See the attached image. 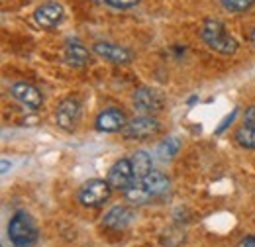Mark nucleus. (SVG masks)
Instances as JSON below:
<instances>
[{"label": "nucleus", "mask_w": 255, "mask_h": 247, "mask_svg": "<svg viewBox=\"0 0 255 247\" xmlns=\"http://www.w3.org/2000/svg\"><path fill=\"white\" fill-rule=\"evenodd\" d=\"M252 45L255 47V28L252 30Z\"/></svg>", "instance_id": "nucleus-23"}, {"label": "nucleus", "mask_w": 255, "mask_h": 247, "mask_svg": "<svg viewBox=\"0 0 255 247\" xmlns=\"http://www.w3.org/2000/svg\"><path fill=\"white\" fill-rule=\"evenodd\" d=\"M108 185L112 186V190H120V192H126L129 186L137 181L135 173H133V165H131V159H118L110 169H108V177H106Z\"/></svg>", "instance_id": "nucleus-4"}, {"label": "nucleus", "mask_w": 255, "mask_h": 247, "mask_svg": "<svg viewBox=\"0 0 255 247\" xmlns=\"http://www.w3.org/2000/svg\"><path fill=\"white\" fill-rule=\"evenodd\" d=\"M81 116H83V106H81V100L75 96H69V98L61 100V104L57 106V112H55L57 125L65 131L77 129V125L81 122Z\"/></svg>", "instance_id": "nucleus-6"}, {"label": "nucleus", "mask_w": 255, "mask_h": 247, "mask_svg": "<svg viewBox=\"0 0 255 247\" xmlns=\"http://www.w3.org/2000/svg\"><path fill=\"white\" fill-rule=\"evenodd\" d=\"M200 37L202 41L216 53L220 55H234L238 51V41L234 35H230L226 26H224L220 20H214V18H208L202 22V28H200Z\"/></svg>", "instance_id": "nucleus-1"}, {"label": "nucleus", "mask_w": 255, "mask_h": 247, "mask_svg": "<svg viewBox=\"0 0 255 247\" xmlns=\"http://www.w3.org/2000/svg\"><path fill=\"white\" fill-rule=\"evenodd\" d=\"M141 0H108L106 4L112 6V8H118V10H126V8H131L135 4H139Z\"/></svg>", "instance_id": "nucleus-20"}, {"label": "nucleus", "mask_w": 255, "mask_h": 247, "mask_svg": "<svg viewBox=\"0 0 255 247\" xmlns=\"http://www.w3.org/2000/svg\"><path fill=\"white\" fill-rule=\"evenodd\" d=\"M112 194V186L104 179H91L89 183L79 188V202L87 208H98L104 202H108Z\"/></svg>", "instance_id": "nucleus-3"}, {"label": "nucleus", "mask_w": 255, "mask_h": 247, "mask_svg": "<svg viewBox=\"0 0 255 247\" xmlns=\"http://www.w3.org/2000/svg\"><path fill=\"white\" fill-rule=\"evenodd\" d=\"M63 6L59 4V2H45V4H41L35 12H33V20H35V24L39 26V28H43V30H51V28H57L59 24H61V20H63Z\"/></svg>", "instance_id": "nucleus-9"}, {"label": "nucleus", "mask_w": 255, "mask_h": 247, "mask_svg": "<svg viewBox=\"0 0 255 247\" xmlns=\"http://www.w3.org/2000/svg\"><path fill=\"white\" fill-rule=\"evenodd\" d=\"M8 238H10V244L14 247L35 246V242L39 238V230H37V224L32 218V214H28L26 210H18L14 216L10 218Z\"/></svg>", "instance_id": "nucleus-2"}, {"label": "nucleus", "mask_w": 255, "mask_h": 247, "mask_svg": "<svg viewBox=\"0 0 255 247\" xmlns=\"http://www.w3.org/2000/svg\"><path fill=\"white\" fill-rule=\"evenodd\" d=\"M244 120L248 124H255V106H250V108L244 112Z\"/></svg>", "instance_id": "nucleus-21"}, {"label": "nucleus", "mask_w": 255, "mask_h": 247, "mask_svg": "<svg viewBox=\"0 0 255 247\" xmlns=\"http://www.w3.org/2000/svg\"><path fill=\"white\" fill-rule=\"evenodd\" d=\"M161 131V122L153 116H137L133 120L126 124V127L122 129L124 137L128 139H149L155 137Z\"/></svg>", "instance_id": "nucleus-5"}, {"label": "nucleus", "mask_w": 255, "mask_h": 247, "mask_svg": "<svg viewBox=\"0 0 255 247\" xmlns=\"http://www.w3.org/2000/svg\"><path fill=\"white\" fill-rule=\"evenodd\" d=\"M179 149H181V141H179L177 137H167L165 141H161L157 153H159V157H163V159H173L175 155L179 153Z\"/></svg>", "instance_id": "nucleus-18"}, {"label": "nucleus", "mask_w": 255, "mask_h": 247, "mask_svg": "<svg viewBox=\"0 0 255 247\" xmlns=\"http://www.w3.org/2000/svg\"><path fill=\"white\" fill-rule=\"evenodd\" d=\"M141 185L145 186V190L151 194L153 200H159V198H163V196L169 192L171 181H169V177L163 175L161 171H151L147 177L141 179Z\"/></svg>", "instance_id": "nucleus-12"}, {"label": "nucleus", "mask_w": 255, "mask_h": 247, "mask_svg": "<svg viewBox=\"0 0 255 247\" xmlns=\"http://www.w3.org/2000/svg\"><path fill=\"white\" fill-rule=\"evenodd\" d=\"M10 94L26 108L30 110H39L43 106V96L39 93V89H35L33 85L26 83V81H18L10 87Z\"/></svg>", "instance_id": "nucleus-8"}, {"label": "nucleus", "mask_w": 255, "mask_h": 247, "mask_svg": "<svg viewBox=\"0 0 255 247\" xmlns=\"http://www.w3.org/2000/svg\"><path fill=\"white\" fill-rule=\"evenodd\" d=\"M124 196H126L128 202H129V204H133V206H145V204L153 202L151 194L145 190V186L141 185V181H135V183H133V185L129 186L126 192H124Z\"/></svg>", "instance_id": "nucleus-16"}, {"label": "nucleus", "mask_w": 255, "mask_h": 247, "mask_svg": "<svg viewBox=\"0 0 255 247\" xmlns=\"http://www.w3.org/2000/svg\"><path fill=\"white\" fill-rule=\"evenodd\" d=\"M126 114L120 108H106L96 116V129L98 131H106V133H114V131H122L126 127Z\"/></svg>", "instance_id": "nucleus-11"}, {"label": "nucleus", "mask_w": 255, "mask_h": 247, "mask_svg": "<svg viewBox=\"0 0 255 247\" xmlns=\"http://www.w3.org/2000/svg\"><path fill=\"white\" fill-rule=\"evenodd\" d=\"M133 210H129L128 206H114L106 212V216L102 220V224L110 230H126L128 226L133 222Z\"/></svg>", "instance_id": "nucleus-13"}, {"label": "nucleus", "mask_w": 255, "mask_h": 247, "mask_svg": "<svg viewBox=\"0 0 255 247\" xmlns=\"http://www.w3.org/2000/svg\"><path fill=\"white\" fill-rule=\"evenodd\" d=\"M224 8L230 12H246L255 4V0H222Z\"/></svg>", "instance_id": "nucleus-19"}, {"label": "nucleus", "mask_w": 255, "mask_h": 247, "mask_svg": "<svg viewBox=\"0 0 255 247\" xmlns=\"http://www.w3.org/2000/svg\"><path fill=\"white\" fill-rule=\"evenodd\" d=\"M129 159H131L133 173H135L137 181H141L143 177H147L153 171V159H151V155L147 153V151H135Z\"/></svg>", "instance_id": "nucleus-15"}, {"label": "nucleus", "mask_w": 255, "mask_h": 247, "mask_svg": "<svg viewBox=\"0 0 255 247\" xmlns=\"http://www.w3.org/2000/svg\"><path fill=\"white\" fill-rule=\"evenodd\" d=\"M131 102L135 106V110H139L141 114H157L163 110V96H161L155 89H149V87H139L133 91L131 96Z\"/></svg>", "instance_id": "nucleus-7"}, {"label": "nucleus", "mask_w": 255, "mask_h": 247, "mask_svg": "<svg viewBox=\"0 0 255 247\" xmlns=\"http://www.w3.org/2000/svg\"><path fill=\"white\" fill-rule=\"evenodd\" d=\"M93 51L98 57L114 63V65H128L133 59V53L128 47H122L118 43H110V41H96L93 45Z\"/></svg>", "instance_id": "nucleus-10"}, {"label": "nucleus", "mask_w": 255, "mask_h": 247, "mask_svg": "<svg viewBox=\"0 0 255 247\" xmlns=\"http://www.w3.org/2000/svg\"><path fill=\"white\" fill-rule=\"evenodd\" d=\"M234 139L244 149H255V124H244L242 127H238Z\"/></svg>", "instance_id": "nucleus-17"}, {"label": "nucleus", "mask_w": 255, "mask_h": 247, "mask_svg": "<svg viewBox=\"0 0 255 247\" xmlns=\"http://www.w3.org/2000/svg\"><path fill=\"white\" fill-rule=\"evenodd\" d=\"M238 247H255V238H254V236L244 238V240L240 242V246H238Z\"/></svg>", "instance_id": "nucleus-22"}, {"label": "nucleus", "mask_w": 255, "mask_h": 247, "mask_svg": "<svg viewBox=\"0 0 255 247\" xmlns=\"http://www.w3.org/2000/svg\"><path fill=\"white\" fill-rule=\"evenodd\" d=\"M95 2H98V4H106L108 0H95Z\"/></svg>", "instance_id": "nucleus-24"}, {"label": "nucleus", "mask_w": 255, "mask_h": 247, "mask_svg": "<svg viewBox=\"0 0 255 247\" xmlns=\"http://www.w3.org/2000/svg\"><path fill=\"white\" fill-rule=\"evenodd\" d=\"M89 61H91V53H89V49L85 45H81L77 41L67 45V49H65V63L67 65H71V67H85V65H89Z\"/></svg>", "instance_id": "nucleus-14"}]
</instances>
